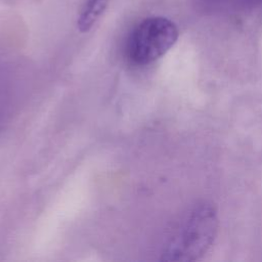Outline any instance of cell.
Masks as SVG:
<instances>
[{
    "label": "cell",
    "instance_id": "cell-2",
    "mask_svg": "<svg viewBox=\"0 0 262 262\" xmlns=\"http://www.w3.org/2000/svg\"><path fill=\"white\" fill-rule=\"evenodd\" d=\"M178 34V28L171 19L164 16L146 17L128 37V56L137 64L150 63L176 43Z\"/></svg>",
    "mask_w": 262,
    "mask_h": 262
},
{
    "label": "cell",
    "instance_id": "cell-3",
    "mask_svg": "<svg viewBox=\"0 0 262 262\" xmlns=\"http://www.w3.org/2000/svg\"><path fill=\"white\" fill-rule=\"evenodd\" d=\"M112 0H87L77 20L78 30L88 32L107 8Z\"/></svg>",
    "mask_w": 262,
    "mask_h": 262
},
{
    "label": "cell",
    "instance_id": "cell-1",
    "mask_svg": "<svg viewBox=\"0 0 262 262\" xmlns=\"http://www.w3.org/2000/svg\"><path fill=\"white\" fill-rule=\"evenodd\" d=\"M218 230L215 206L202 202L192 207L165 252V260L195 261L210 249Z\"/></svg>",
    "mask_w": 262,
    "mask_h": 262
}]
</instances>
